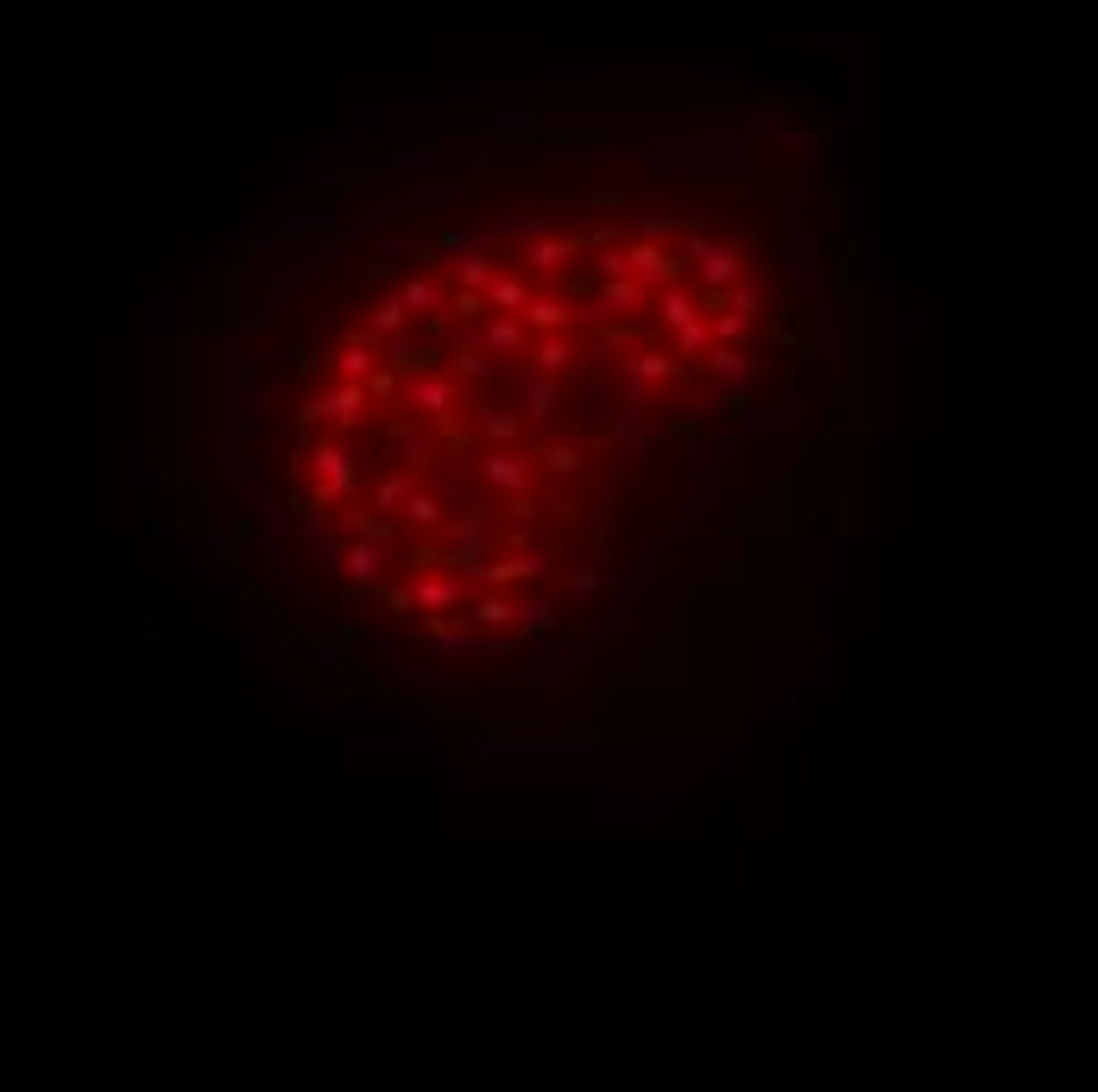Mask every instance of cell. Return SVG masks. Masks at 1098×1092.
I'll use <instances>...</instances> for the list:
<instances>
[{"instance_id":"obj_1","label":"cell","mask_w":1098,"mask_h":1092,"mask_svg":"<svg viewBox=\"0 0 1098 1092\" xmlns=\"http://www.w3.org/2000/svg\"><path fill=\"white\" fill-rule=\"evenodd\" d=\"M366 379H342V392H323V399H310V410H303V423L316 430V423H360V410H366Z\"/></svg>"},{"instance_id":"obj_2","label":"cell","mask_w":1098,"mask_h":1092,"mask_svg":"<svg viewBox=\"0 0 1098 1092\" xmlns=\"http://www.w3.org/2000/svg\"><path fill=\"white\" fill-rule=\"evenodd\" d=\"M405 607H417V613H429V619L461 613V607H468V588H461L455 575H417L411 594H405Z\"/></svg>"},{"instance_id":"obj_3","label":"cell","mask_w":1098,"mask_h":1092,"mask_svg":"<svg viewBox=\"0 0 1098 1092\" xmlns=\"http://www.w3.org/2000/svg\"><path fill=\"white\" fill-rule=\"evenodd\" d=\"M688 253L701 260V278H707L713 291H726V284L746 278V253H739V247H720V240H707V234H688Z\"/></svg>"},{"instance_id":"obj_4","label":"cell","mask_w":1098,"mask_h":1092,"mask_svg":"<svg viewBox=\"0 0 1098 1092\" xmlns=\"http://www.w3.org/2000/svg\"><path fill=\"white\" fill-rule=\"evenodd\" d=\"M310 474H316V499H342V493H354V462H347V449H335V442H323V449L310 455Z\"/></svg>"},{"instance_id":"obj_5","label":"cell","mask_w":1098,"mask_h":1092,"mask_svg":"<svg viewBox=\"0 0 1098 1092\" xmlns=\"http://www.w3.org/2000/svg\"><path fill=\"white\" fill-rule=\"evenodd\" d=\"M625 272L638 278V284H676V272H683V260L670 253V247H625Z\"/></svg>"},{"instance_id":"obj_6","label":"cell","mask_w":1098,"mask_h":1092,"mask_svg":"<svg viewBox=\"0 0 1098 1092\" xmlns=\"http://www.w3.org/2000/svg\"><path fill=\"white\" fill-rule=\"evenodd\" d=\"M481 480L486 486H499V493H524L531 486V455H518V449H492L481 462Z\"/></svg>"},{"instance_id":"obj_7","label":"cell","mask_w":1098,"mask_h":1092,"mask_svg":"<svg viewBox=\"0 0 1098 1092\" xmlns=\"http://www.w3.org/2000/svg\"><path fill=\"white\" fill-rule=\"evenodd\" d=\"M373 366H379V336H354V342H342V354H335V373H342V379H373Z\"/></svg>"},{"instance_id":"obj_8","label":"cell","mask_w":1098,"mask_h":1092,"mask_svg":"<svg viewBox=\"0 0 1098 1092\" xmlns=\"http://www.w3.org/2000/svg\"><path fill=\"white\" fill-rule=\"evenodd\" d=\"M455 399H461V379H417L411 386V405L423 410V417H442Z\"/></svg>"},{"instance_id":"obj_9","label":"cell","mask_w":1098,"mask_h":1092,"mask_svg":"<svg viewBox=\"0 0 1098 1092\" xmlns=\"http://www.w3.org/2000/svg\"><path fill=\"white\" fill-rule=\"evenodd\" d=\"M524 303H531V284H524V278H486V310L518 316Z\"/></svg>"},{"instance_id":"obj_10","label":"cell","mask_w":1098,"mask_h":1092,"mask_svg":"<svg viewBox=\"0 0 1098 1092\" xmlns=\"http://www.w3.org/2000/svg\"><path fill=\"white\" fill-rule=\"evenodd\" d=\"M524 260H531L537 272H562V266L575 260V240H562V234H544V240H531V247H524Z\"/></svg>"},{"instance_id":"obj_11","label":"cell","mask_w":1098,"mask_h":1092,"mask_svg":"<svg viewBox=\"0 0 1098 1092\" xmlns=\"http://www.w3.org/2000/svg\"><path fill=\"white\" fill-rule=\"evenodd\" d=\"M707 347H713V323H707L701 310L683 316V323H676V360H694V354H707Z\"/></svg>"},{"instance_id":"obj_12","label":"cell","mask_w":1098,"mask_h":1092,"mask_svg":"<svg viewBox=\"0 0 1098 1092\" xmlns=\"http://www.w3.org/2000/svg\"><path fill=\"white\" fill-rule=\"evenodd\" d=\"M486 373H492V354H486V342L461 336V342H455V379H474V386H481Z\"/></svg>"},{"instance_id":"obj_13","label":"cell","mask_w":1098,"mask_h":1092,"mask_svg":"<svg viewBox=\"0 0 1098 1092\" xmlns=\"http://www.w3.org/2000/svg\"><path fill=\"white\" fill-rule=\"evenodd\" d=\"M486 354H524V323L499 310V316L486 323Z\"/></svg>"},{"instance_id":"obj_14","label":"cell","mask_w":1098,"mask_h":1092,"mask_svg":"<svg viewBox=\"0 0 1098 1092\" xmlns=\"http://www.w3.org/2000/svg\"><path fill=\"white\" fill-rule=\"evenodd\" d=\"M670 360L676 354H638V360H625V379L631 386H663L670 379Z\"/></svg>"},{"instance_id":"obj_15","label":"cell","mask_w":1098,"mask_h":1092,"mask_svg":"<svg viewBox=\"0 0 1098 1092\" xmlns=\"http://www.w3.org/2000/svg\"><path fill=\"white\" fill-rule=\"evenodd\" d=\"M398 303H405V310H417V316H436V310H442V284H429V278H411V284L398 291Z\"/></svg>"},{"instance_id":"obj_16","label":"cell","mask_w":1098,"mask_h":1092,"mask_svg":"<svg viewBox=\"0 0 1098 1092\" xmlns=\"http://www.w3.org/2000/svg\"><path fill=\"white\" fill-rule=\"evenodd\" d=\"M405 316H411V310H405L398 297H386V303H373V316H366V336H379V342H386V336H398V329H405Z\"/></svg>"},{"instance_id":"obj_17","label":"cell","mask_w":1098,"mask_h":1092,"mask_svg":"<svg viewBox=\"0 0 1098 1092\" xmlns=\"http://www.w3.org/2000/svg\"><path fill=\"white\" fill-rule=\"evenodd\" d=\"M347 575H354V581H366V588L379 581V549H373V537H366V544H354V549H347Z\"/></svg>"},{"instance_id":"obj_18","label":"cell","mask_w":1098,"mask_h":1092,"mask_svg":"<svg viewBox=\"0 0 1098 1092\" xmlns=\"http://www.w3.org/2000/svg\"><path fill=\"white\" fill-rule=\"evenodd\" d=\"M524 405H531V417H555V373L524 379Z\"/></svg>"},{"instance_id":"obj_19","label":"cell","mask_w":1098,"mask_h":1092,"mask_svg":"<svg viewBox=\"0 0 1098 1092\" xmlns=\"http://www.w3.org/2000/svg\"><path fill=\"white\" fill-rule=\"evenodd\" d=\"M468 613H474V625H512L518 607H512V600H499V594H486V600H474Z\"/></svg>"},{"instance_id":"obj_20","label":"cell","mask_w":1098,"mask_h":1092,"mask_svg":"<svg viewBox=\"0 0 1098 1092\" xmlns=\"http://www.w3.org/2000/svg\"><path fill=\"white\" fill-rule=\"evenodd\" d=\"M524 310H531L537 329H562V323H568V303H562V297H531Z\"/></svg>"},{"instance_id":"obj_21","label":"cell","mask_w":1098,"mask_h":1092,"mask_svg":"<svg viewBox=\"0 0 1098 1092\" xmlns=\"http://www.w3.org/2000/svg\"><path fill=\"white\" fill-rule=\"evenodd\" d=\"M657 316H663V323L676 329L683 316H694V297H688V291H663V297H657Z\"/></svg>"},{"instance_id":"obj_22","label":"cell","mask_w":1098,"mask_h":1092,"mask_svg":"<svg viewBox=\"0 0 1098 1092\" xmlns=\"http://www.w3.org/2000/svg\"><path fill=\"white\" fill-rule=\"evenodd\" d=\"M481 430L492 436V442H518V417H512V410H486Z\"/></svg>"},{"instance_id":"obj_23","label":"cell","mask_w":1098,"mask_h":1092,"mask_svg":"<svg viewBox=\"0 0 1098 1092\" xmlns=\"http://www.w3.org/2000/svg\"><path fill=\"white\" fill-rule=\"evenodd\" d=\"M405 493H411V468H405V474H392V480H386V486L373 493V505H379V512H392V505H405Z\"/></svg>"},{"instance_id":"obj_24","label":"cell","mask_w":1098,"mask_h":1092,"mask_svg":"<svg viewBox=\"0 0 1098 1092\" xmlns=\"http://www.w3.org/2000/svg\"><path fill=\"white\" fill-rule=\"evenodd\" d=\"M568 342H537V373H568Z\"/></svg>"},{"instance_id":"obj_25","label":"cell","mask_w":1098,"mask_h":1092,"mask_svg":"<svg viewBox=\"0 0 1098 1092\" xmlns=\"http://www.w3.org/2000/svg\"><path fill=\"white\" fill-rule=\"evenodd\" d=\"M405 512H411V525H423V531H436V525H442V505H436V499H423V493L405 499Z\"/></svg>"},{"instance_id":"obj_26","label":"cell","mask_w":1098,"mask_h":1092,"mask_svg":"<svg viewBox=\"0 0 1098 1092\" xmlns=\"http://www.w3.org/2000/svg\"><path fill=\"white\" fill-rule=\"evenodd\" d=\"M486 278H492V260H461V266H455V284H461V291H474V284H486Z\"/></svg>"},{"instance_id":"obj_27","label":"cell","mask_w":1098,"mask_h":1092,"mask_svg":"<svg viewBox=\"0 0 1098 1092\" xmlns=\"http://www.w3.org/2000/svg\"><path fill=\"white\" fill-rule=\"evenodd\" d=\"M544 468L549 474H575L581 468V449H544Z\"/></svg>"},{"instance_id":"obj_28","label":"cell","mask_w":1098,"mask_h":1092,"mask_svg":"<svg viewBox=\"0 0 1098 1092\" xmlns=\"http://www.w3.org/2000/svg\"><path fill=\"white\" fill-rule=\"evenodd\" d=\"M512 625H524V631H549L555 619H549V607H524V619H512Z\"/></svg>"}]
</instances>
